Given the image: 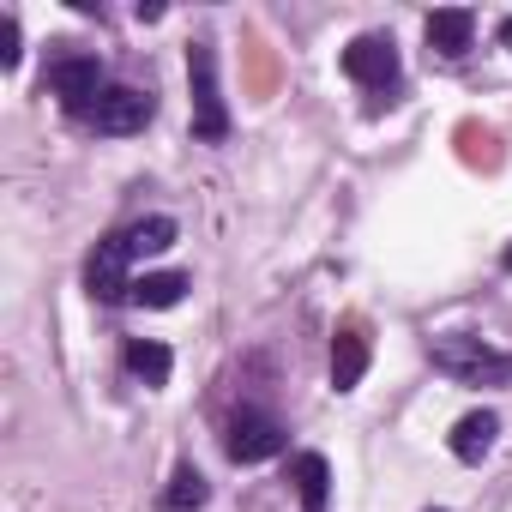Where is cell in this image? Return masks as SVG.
Wrapping results in <instances>:
<instances>
[{
  "instance_id": "6da1fadb",
  "label": "cell",
  "mask_w": 512,
  "mask_h": 512,
  "mask_svg": "<svg viewBox=\"0 0 512 512\" xmlns=\"http://www.w3.org/2000/svg\"><path fill=\"white\" fill-rule=\"evenodd\" d=\"M428 362H434V374H446L458 386H512V350H494L476 332L428 338Z\"/></svg>"
},
{
  "instance_id": "7a4b0ae2",
  "label": "cell",
  "mask_w": 512,
  "mask_h": 512,
  "mask_svg": "<svg viewBox=\"0 0 512 512\" xmlns=\"http://www.w3.org/2000/svg\"><path fill=\"white\" fill-rule=\"evenodd\" d=\"M187 91H193V139H205V145L229 139V103L217 85V49L211 43L187 49Z\"/></svg>"
},
{
  "instance_id": "3957f363",
  "label": "cell",
  "mask_w": 512,
  "mask_h": 512,
  "mask_svg": "<svg viewBox=\"0 0 512 512\" xmlns=\"http://www.w3.org/2000/svg\"><path fill=\"white\" fill-rule=\"evenodd\" d=\"M290 446V428L272 416V410H260V404H241L235 416H229V434H223V452H229V464H266V458H278Z\"/></svg>"
},
{
  "instance_id": "277c9868",
  "label": "cell",
  "mask_w": 512,
  "mask_h": 512,
  "mask_svg": "<svg viewBox=\"0 0 512 512\" xmlns=\"http://www.w3.org/2000/svg\"><path fill=\"white\" fill-rule=\"evenodd\" d=\"M49 91H55L61 109L79 121V115L109 91V85H103V61H97V55H55V61H49Z\"/></svg>"
},
{
  "instance_id": "5b68a950",
  "label": "cell",
  "mask_w": 512,
  "mask_h": 512,
  "mask_svg": "<svg viewBox=\"0 0 512 512\" xmlns=\"http://www.w3.org/2000/svg\"><path fill=\"white\" fill-rule=\"evenodd\" d=\"M85 290H91V302H127L133 296V253H127L121 229L109 241H97V253L85 260Z\"/></svg>"
},
{
  "instance_id": "8992f818",
  "label": "cell",
  "mask_w": 512,
  "mask_h": 512,
  "mask_svg": "<svg viewBox=\"0 0 512 512\" xmlns=\"http://www.w3.org/2000/svg\"><path fill=\"white\" fill-rule=\"evenodd\" d=\"M91 133H109V139H121V133H139L145 121H151V97L145 91H133V85H109L85 115H79Z\"/></svg>"
},
{
  "instance_id": "52a82bcc",
  "label": "cell",
  "mask_w": 512,
  "mask_h": 512,
  "mask_svg": "<svg viewBox=\"0 0 512 512\" xmlns=\"http://www.w3.org/2000/svg\"><path fill=\"white\" fill-rule=\"evenodd\" d=\"M344 73H350L362 91H392V85H398V49H392V37H380V31L356 37V43L344 49Z\"/></svg>"
},
{
  "instance_id": "ba28073f",
  "label": "cell",
  "mask_w": 512,
  "mask_h": 512,
  "mask_svg": "<svg viewBox=\"0 0 512 512\" xmlns=\"http://www.w3.org/2000/svg\"><path fill=\"white\" fill-rule=\"evenodd\" d=\"M494 440H500V416H494V410H470V416H458V428H452V458H458V464H482V458L494 452Z\"/></svg>"
},
{
  "instance_id": "9c48e42d",
  "label": "cell",
  "mask_w": 512,
  "mask_h": 512,
  "mask_svg": "<svg viewBox=\"0 0 512 512\" xmlns=\"http://www.w3.org/2000/svg\"><path fill=\"white\" fill-rule=\"evenodd\" d=\"M470 37H476V13L464 7H446V13H428V49H440L446 61L470 55Z\"/></svg>"
},
{
  "instance_id": "30bf717a",
  "label": "cell",
  "mask_w": 512,
  "mask_h": 512,
  "mask_svg": "<svg viewBox=\"0 0 512 512\" xmlns=\"http://www.w3.org/2000/svg\"><path fill=\"white\" fill-rule=\"evenodd\" d=\"M362 374H368V338H362V326H344L332 338V386L338 392H356Z\"/></svg>"
},
{
  "instance_id": "8fae6325",
  "label": "cell",
  "mask_w": 512,
  "mask_h": 512,
  "mask_svg": "<svg viewBox=\"0 0 512 512\" xmlns=\"http://www.w3.org/2000/svg\"><path fill=\"white\" fill-rule=\"evenodd\" d=\"M290 476H296L302 512H326V494H332V464H326L320 452H302V458L290 464Z\"/></svg>"
},
{
  "instance_id": "7c38bea8",
  "label": "cell",
  "mask_w": 512,
  "mask_h": 512,
  "mask_svg": "<svg viewBox=\"0 0 512 512\" xmlns=\"http://www.w3.org/2000/svg\"><path fill=\"white\" fill-rule=\"evenodd\" d=\"M169 368H175L169 344H157V338H133V344H127V374H133V380H145V386H169Z\"/></svg>"
},
{
  "instance_id": "4fadbf2b",
  "label": "cell",
  "mask_w": 512,
  "mask_h": 512,
  "mask_svg": "<svg viewBox=\"0 0 512 512\" xmlns=\"http://www.w3.org/2000/svg\"><path fill=\"white\" fill-rule=\"evenodd\" d=\"M211 500V488H205V476L193 470V464H175V476H169V488H163V500H157V512H199Z\"/></svg>"
},
{
  "instance_id": "5bb4252c",
  "label": "cell",
  "mask_w": 512,
  "mask_h": 512,
  "mask_svg": "<svg viewBox=\"0 0 512 512\" xmlns=\"http://www.w3.org/2000/svg\"><path fill=\"white\" fill-rule=\"evenodd\" d=\"M121 235H127V253H133V260H145V253H169L181 229H175V217H139V223H127Z\"/></svg>"
},
{
  "instance_id": "9a60e30c",
  "label": "cell",
  "mask_w": 512,
  "mask_h": 512,
  "mask_svg": "<svg viewBox=\"0 0 512 512\" xmlns=\"http://www.w3.org/2000/svg\"><path fill=\"white\" fill-rule=\"evenodd\" d=\"M187 296V278L181 272H145V278H133V308H175Z\"/></svg>"
},
{
  "instance_id": "2e32d148",
  "label": "cell",
  "mask_w": 512,
  "mask_h": 512,
  "mask_svg": "<svg viewBox=\"0 0 512 512\" xmlns=\"http://www.w3.org/2000/svg\"><path fill=\"white\" fill-rule=\"evenodd\" d=\"M19 55H25V49H19V19L7 13V19H0V67L13 73V67H19Z\"/></svg>"
},
{
  "instance_id": "e0dca14e",
  "label": "cell",
  "mask_w": 512,
  "mask_h": 512,
  "mask_svg": "<svg viewBox=\"0 0 512 512\" xmlns=\"http://www.w3.org/2000/svg\"><path fill=\"white\" fill-rule=\"evenodd\" d=\"M500 43H512V19H506V25H500Z\"/></svg>"
},
{
  "instance_id": "ac0fdd59",
  "label": "cell",
  "mask_w": 512,
  "mask_h": 512,
  "mask_svg": "<svg viewBox=\"0 0 512 512\" xmlns=\"http://www.w3.org/2000/svg\"><path fill=\"white\" fill-rule=\"evenodd\" d=\"M500 266H506V272H512V247H506V253H500Z\"/></svg>"
}]
</instances>
